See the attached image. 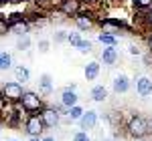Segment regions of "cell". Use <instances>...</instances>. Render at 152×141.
Instances as JSON below:
<instances>
[{
    "instance_id": "6da1fadb",
    "label": "cell",
    "mask_w": 152,
    "mask_h": 141,
    "mask_svg": "<svg viewBox=\"0 0 152 141\" xmlns=\"http://www.w3.org/2000/svg\"><path fill=\"white\" fill-rule=\"evenodd\" d=\"M124 129H126V135L132 137L134 141H142L150 135V129H148V119L144 115H130L128 121L124 123Z\"/></svg>"
},
{
    "instance_id": "7a4b0ae2",
    "label": "cell",
    "mask_w": 152,
    "mask_h": 141,
    "mask_svg": "<svg viewBox=\"0 0 152 141\" xmlns=\"http://www.w3.org/2000/svg\"><path fill=\"white\" fill-rule=\"evenodd\" d=\"M18 105L23 107V111L26 115H31V113H41L47 107V103L41 97V93H37V91H24L20 101H18Z\"/></svg>"
},
{
    "instance_id": "3957f363",
    "label": "cell",
    "mask_w": 152,
    "mask_h": 141,
    "mask_svg": "<svg viewBox=\"0 0 152 141\" xmlns=\"http://www.w3.org/2000/svg\"><path fill=\"white\" fill-rule=\"evenodd\" d=\"M28 137H43V133H45V123H43V119L39 113H31V115H26L24 117V123H23V129Z\"/></svg>"
},
{
    "instance_id": "277c9868",
    "label": "cell",
    "mask_w": 152,
    "mask_h": 141,
    "mask_svg": "<svg viewBox=\"0 0 152 141\" xmlns=\"http://www.w3.org/2000/svg\"><path fill=\"white\" fill-rule=\"evenodd\" d=\"M0 91L4 95V101L6 103H12V105H16L20 101L23 93H24L23 83H18V81H4L0 85Z\"/></svg>"
},
{
    "instance_id": "5b68a950",
    "label": "cell",
    "mask_w": 152,
    "mask_h": 141,
    "mask_svg": "<svg viewBox=\"0 0 152 141\" xmlns=\"http://www.w3.org/2000/svg\"><path fill=\"white\" fill-rule=\"evenodd\" d=\"M95 14L94 10H89V8H85V4H83L81 12L77 14V16H73V22H75V26H77V30L79 32H87V30H91L95 26Z\"/></svg>"
},
{
    "instance_id": "8992f818",
    "label": "cell",
    "mask_w": 152,
    "mask_h": 141,
    "mask_svg": "<svg viewBox=\"0 0 152 141\" xmlns=\"http://www.w3.org/2000/svg\"><path fill=\"white\" fill-rule=\"evenodd\" d=\"M83 8V2L81 0H59L57 2V12L67 16V18H73L77 16Z\"/></svg>"
},
{
    "instance_id": "52a82bcc",
    "label": "cell",
    "mask_w": 152,
    "mask_h": 141,
    "mask_svg": "<svg viewBox=\"0 0 152 141\" xmlns=\"http://www.w3.org/2000/svg\"><path fill=\"white\" fill-rule=\"evenodd\" d=\"M39 115H41L43 123H45V129H57L59 125H61V119H63L57 111H55V107H53V105H47Z\"/></svg>"
},
{
    "instance_id": "ba28073f",
    "label": "cell",
    "mask_w": 152,
    "mask_h": 141,
    "mask_svg": "<svg viewBox=\"0 0 152 141\" xmlns=\"http://www.w3.org/2000/svg\"><path fill=\"white\" fill-rule=\"evenodd\" d=\"M97 121H99V115H97V111H94V109H87L85 113L81 115V119L77 121L79 123V129L81 131H94L95 127H97Z\"/></svg>"
},
{
    "instance_id": "9c48e42d",
    "label": "cell",
    "mask_w": 152,
    "mask_h": 141,
    "mask_svg": "<svg viewBox=\"0 0 152 141\" xmlns=\"http://www.w3.org/2000/svg\"><path fill=\"white\" fill-rule=\"evenodd\" d=\"M118 60H120V53H118V47H104L102 53H99V63L105 65V67H114Z\"/></svg>"
},
{
    "instance_id": "30bf717a",
    "label": "cell",
    "mask_w": 152,
    "mask_h": 141,
    "mask_svg": "<svg viewBox=\"0 0 152 141\" xmlns=\"http://www.w3.org/2000/svg\"><path fill=\"white\" fill-rule=\"evenodd\" d=\"M136 93L140 99H148L152 95V79L146 77V75H140L136 77Z\"/></svg>"
},
{
    "instance_id": "8fae6325",
    "label": "cell",
    "mask_w": 152,
    "mask_h": 141,
    "mask_svg": "<svg viewBox=\"0 0 152 141\" xmlns=\"http://www.w3.org/2000/svg\"><path fill=\"white\" fill-rule=\"evenodd\" d=\"M33 24L28 22L26 18H20V20H14V22H8V35H14V36H24L31 32Z\"/></svg>"
},
{
    "instance_id": "7c38bea8",
    "label": "cell",
    "mask_w": 152,
    "mask_h": 141,
    "mask_svg": "<svg viewBox=\"0 0 152 141\" xmlns=\"http://www.w3.org/2000/svg\"><path fill=\"white\" fill-rule=\"evenodd\" d=\"M112 89L116 95H124L130 91V79L126 75H116L114 81H112Z\"/></svg>"
},
{
    "instance_id": "4fadbf2b",
    "label": "cell",
    "mask_w": 152,
    "mask_h": 141,
    "mask_svg": "<svg viewBox=\"0 0 152 141\" xmlns=\"http://www.w3.org/2000/svg\"><path fill=\"white\" fill-rule=\"evenodd\" d=\"M99 73H102V63L99 60H89L83 69V77H85V81H95L99 77Z\"/></svg>"
},
{
    "instance_id": "5bb4252c",
    "label": "cell",
    "mask_w": 152,
    "mask_h": 141,
    "mask_svg": "<svg viewBox=\"0 0 152 141\" xmlns=\"http://www.w3.org/2000/svg\"><path fill=\"white\" fill-rule=\"evenodd\" d=\"M61 103L67 107H73V105H77L79 103V95H77V91L75 89H69V87H65L63 89V93H61Z\"/></svg>"
},
{
    "instance_id": "9a60e30c",
    "label": "cell",
    "mask_w": 152,
    "mask_h": 141,
    "mask_svg": "<svg viewBox=\"0 0 152 141\" xmlns=\"http://www.w3.org/2000/svg\"><path fill=\"white\" fill-rule=\"evenodd\" d=\"M39 91H41V95L53 93V77L49 73H43L41 75V79H39Z\"/></svg>"
},
{
    "instance_id": "2e32d148",
    "label": "cell",
    "mask_w": 152,
    "mask_h": 141,
    "mask_svg": "<svg viewBox=\"0 0 152 141\" xmlns=\"http://www.w3.org/2000/svg\"><path fill=\"white\" fill-rule=\"evenodd\" d=\"M89 97H91V101H95V103H104V101H107V89H105L104 85H95V87H91V91H89Z\"/></svg>"
},
{
    "instance_id": "e0dca14e",
    "label": "cell",
    "mask_w": 152,
    "mask_h": 141,
    "mask_svg": "<svg viewBox=\"0 0 152 141\" xmlns=\"http://www.w3.org/2000/svg\"><path fill=\"white\" fill-rule=\"evenodd\" d=\"M14 81H18V83H28L31 81V70L26 69V67H24V65H16V67H14Z\"/></svg>"
},
{
    "instance_id": "ac0fdd59",
    "label": "cell",
    "mask_w": 152,
    "mask_h": 141,
    "mask_svg": "<svg viewBox=\"0 0 152 141\" xmlns=\"http://www.w3.org/2000/svg\"><path fill=\"white\" fill-rule=\"evenodd\" d=\"M83 113H85V109L77 103V105H73V107H69V109H67V115H65V117L69 119V123H75V121H79V119H81Z\"/></svg>"
},
{
    "instance_id": "d6986e66",
    "label": "cell",
    "mask_w": 152,
    "mask_h": 141,
    "mask_svg": "<svg viewBox=\"0 0 152 141\" xmlns=\"http://www.w3.org/2000/svg\"><path fill=\"white\" fill-rule=\"evenodd\" d=\"M97 40H99L104 47H118V36L110 35V32H104V30L97 35Z\"/></svg>"
},
{
    "instance_id": "ffe728a7",
    "label": "cell",
    "mask_w": 152,
    "mask_h": 141,
    "mask_svg": "<svg viewBox=\"0 0 152 141\" xmlns=\"http://www.w3.org/2000/svg\"><path fill=\"white\" fill-rule=\"evenodd\" d=\"M31 47H33V40H31V36H28V35L18 36V38H16V50L26 53V50H31Z\"/></svg>"
},
{
    "instance_id": "44dd1931",
    "label": "cell",
    "mask_w": 152,
    "mask_h": 141,
    "mask_svg": "<svg viewBox=\"0 0 152 141\" xmlns=\"http://www.w3.org/2000/svg\"><path fill=\"white\" fill-rule=\"evenodd\" d=\"M8 69H12V55L2 50L0 53V70H8Z\"/></svg>"
},
{
    "instance_id": "7402d4cb",
    "label": "cell",
    "mask_w": 152,
    "mask_h": 141,
    "mask_svg": "<svg viewBox=\"0 0 152 141\" xmlns=\"http://www.w3.org/2000/svg\"><path fill=\"white\" fill-rule=\"evenodd\" d=\"M83 40L81 32H69L67 35V45H71V48H77V45Z\"/></svg>"
},
{
    "instance_id": "603a6c76",
    "label": "cell",
    "mask_w": 152,
    "mask_h": 141,
    "mask_svg": "<svg viewBox=\"0 0 152 141\" xmlns=\"http://www.w3.org/2000/svg\"><path fill=\"white\" fill-rule=\"evenodd\" d=\"M77 50H79L81 55H87V53H91V50H94V42H91V40H85V38H83L81 42L77 45Z\"/></svg>"
},
{
    "instance_id": "cb8c5ba5",
    "label": "cell",
    "mask_w": 152,
    "mask_h": 141,
    "mask_svg": "<svg viewBox=\"0 0 152 141\" xmlns=\"http://www.w3.org/2000/svg\"><path fill=\"white\" fill-rule=\"evenodd\" d=\"M37 50H39L41 55L49 53V50H51V40H47V38H41V40L37 42Z\"/></svg>"
},
{
    "instance_id": "d4e9b609",
    "label": "cell",
    "mask_w": 152,
    "mask_h": 141,
    "mask_svg": "<svg viewBox=\"0 0 152 141\" xmlns=\"http://www.w3.org/2000/svg\"><path fill=\"white\" fill-rule=\"evenodd\" d=\"M71 141H94L91 139V137H89V133H87V131H75V133H73V137H71Z\"/></svg>"
},
{
    "instance_id": "484cf974",
    "label": "cell",
    "mask_w": 152,
    "mask_h": 141,
    "mask_svg": "<svg viewBox=\"0 0 152 141\" xmlns=\"http://www.w3.org/2000/svg\"><path fill=\"white\" fill-rule=\"evenodd\" d=\"M144 30H146V32L152 30V6L146 10V16H144Z\"/></svg>"
},
{
    "instance_id": "4316f807",
    "label": "cell",
    "mask_w": 152,
    "mask_h": 141,
    "mask_svg": "<svg viewBox=\"0 0 152 141\" xmlns=\"http://www.w3.org/2000/svg\"><path fill=\"white\" fill-rule=\"evenodd\" d=\"M67 35H69V32H67V30H63V28H61V30H55L53 40H55V42H67Z\"/></svg>"
},
{
    "instance_id": "83f0119b",
    "label": "cell",
    "mask_w": 152,
    "mask_h": 141,
    "mask_svg": "<svg viewBox=\"0 0 152 141\" xmlns=\"http://www.w3.org/2000/svg\"><path fill=\"white\" fill-rule=\"evenodd\" d=\"M134 8H142V10H148L152 6V0H132Z\"/></svg>"
},
{
    "instance_id": "f1b7e54d",
    "label": "cell",
    "mask_w": 152,
    "mask_h": 141,
    "mask_svg": "<svg viewBox=\"0 0 152 141\" xmlns=\"http://www.w3.org/2000/svg\"><path fill=\"white\" fill-rule=\"evenodd\" d=\"M8 35V18L0 14V36Z\"/></svg>"
},
{
    "instance_id": "f546056e",
    "label": "cell",
    "mask_w": 152,
    "mask_h": 141,
    "mask_svg": "<svg viewBox=\"0 0 152 141\" xmlns=\"http://www.w3.org/2000/svg\"><path fill=\"white\" fill-rule=\"evenodd\" d=\"M128 53L132 55V57H140V55H142V50H140V47H138V45H130V47H128Z\"/></svg>"
},
{
    "instance_id": "4dcf8cb0",
    "label": "cell",
    "mask_w": 152,
    "mask_h": 141,
    "mask_svg": "<svg viewBox=\"0 0 152 141\" xmlns=\"http://www.w3.org/2000/svg\"><path fill=\"white\" fill-rule=\"evenodd\" d=\"M144 65H146V67H152V53L150 50L144 55Z\"/></svg>"
},
{
    "instance_id": "1f68e13d",
    "label": "cell",
    "mask_w": 152,
    "mask_h": 141,
    "mask_svg": "<svg viewBox=\"0 0 152 141\" xmlns=\"http://www.w3.org/2000/svg\"><path fill=\"white\" fill-rule=\"evenodd\" d=\"M146 45H148V50L152 53V30L148 32V35H146Z\"/></svg>"
},
{
    "instance_id": "d6a6232c",
    "label": "cell",
    "mask_w": 152,
    "mask_h": 141,
    "mask_svg": "<svg viewBox=\"0 0 152 141\" xmlns=\"http://www.w3.org/2000/svg\"><path fill=\"white\" fill-rule=\"evenodd\" d=\"M85 6H95V4H99V0H81Z\"/></svg>"
},
{
    "instance_id": "836d02e7",
    "label": "cell",
    "mask_w": 152,
    "mask_h": 141,
    "mask_svg": "<svg viewBox=\"0 0 152 141\" xmlns=\"http://www.w3.org/2000/svg\"><path fill=\"white\" fill-rule=\"evenodd\" d=\"M41 141H57V139H55L53 135H43V137H41Z\"/></svg>"
},
{
    "instance_id": "e575fe53",
    "label": "cell",
    "mask_w": 152,
    "mask_h": 141,
    "mask_svg": "<svg viewBox=\"0 0 152 141\" xmlns=\"http://www.w3.org/2000/svg\"><path fill=\"white\" fill-rule=\"evenodd\" d=\"M6 105V101H4V95H2V91H0V109Z\"/></svg>"
},
{
    "instance_id": "d590c367",
    "label": "cell",
    "mask_w": 152,
    "mask_h": 141,
    "mask_svg": "<svg viewBox=\"0 0 152 141\" xmlns=\"http://www.w3.org/2000/svg\"><path fill=\"white\" fill-rule=\"evenodd\" d=\"M146 119H148V129H150V135H152V115H150V117H146Z\"/></svg>"
},
{
    "instance_id": "8d00e7d4",
    "label": "cell",
    "mask_w": 152,
    "mask_h": 141,
    "mask_svg": "<svg viewBox=\"0 0 152 141\" xmlns=\"http://www.w3.org/2000/svg\"><path fill=\"white\" fill-rule=\"evenodd\" d=\"M28 141H41V137H28Z\"/></svg>"
},
{
    "instance_id": "74e56055",
    "label": "cell",
    "mask_w": 152,
    "mask_h": 141,
    "mask_svg": "<svg viewBox=\"0 0 152 141\" xmlns=\"http://www.w3.org/2000/svg\"><path fill=\"white\" fill-rule=\"evenodd\" d=\"M102 141H114V139H107V137H104V139H102Z\"/></svg>"
},
{
    "instance_id": "f35d334b",
    "label": "cell",
    "mask_w": 152,
    "mask_h": 141,
    "mask_svg": "<svg viewBox=\"0 0 152 141\" xmlns=\"http://www.w3.org/2000/svg\"><path fill=\"white\" fill-rule=\"evenodd\" d=\"M142 141H144V139H142ZM146 141H152V137H150V139H146Z\"/></svg>"
},
{
    "instance_id": "ab89813d",
    "label": "cell",
    "mask_w": 152,
    "mask_h": 141,
    "mask_svg": "<svg viewBox=\"0 0 152 141\" xmlns=\"http://www.w3.org/2000/svg\"><path fill=\"white\" fill-rule=\"evenodd\" d=\"M8 141H18V139H8Z\"/></svg>"
}]
</instances>
